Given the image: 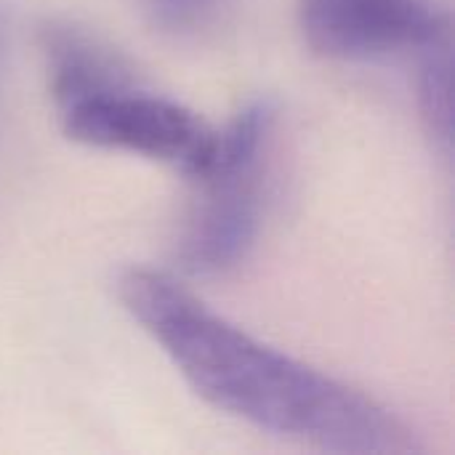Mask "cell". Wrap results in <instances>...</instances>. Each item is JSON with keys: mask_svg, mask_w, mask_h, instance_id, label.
<instances>
[{"mask_svg": "<svg viewBox=\"0 0 455 455\" xmlns=\"http://www.w3.org/2000/svg\"><path fill=\"white\" fill-rule=\"evenodd\" d=\"M123 309L216 411L331 453H419L416 432L371 395L253 339L152 267L117 277Z\"/></svg>", "mask_w": 455, "mask_h": 455, "instance_id": "1", "label": "cell"}, {"mask_svg": "<svg viewBox=\"0 0 455 455\" xmlns=\"http://www.w3.org/2000/svg\"><path fill=\"white\" fill-rule=\"evenodd\" d=\"M61 133L83 147L123 152L197 179L213 160L219 128L192 107L144 85L99 35L48 19L37 35Z\"/></svg>", "mask_w": 455, "mask_h": 455, "instance_id": "2", "label": "cell"}, {"mask_svg": "<svg viewBox=\"0 0 455 455\" xmlns=\"http://www.w3.org/2000/svg\"><path fill=\"white\" fill-rule=\"evenodd\" d=\"M275 125V101L253 99L219 128L211 165L192 179L197 192L176 245V261L187 275H229L253 251L267 208Z\"/></svg>", "mask_w": 455, "mask_h": 455, "instance_id": "3", "label": "cell"}, {"mask_svg": "<svg viewBox=\"0 0 455 455\" xmlns=\"http://www.w3.org/2000/svg\"><path fill=\"white\" fill-rule=\"evenodd\" d=\"M296 19L312 53L355 64L419 56L451 35L440 0H299Z\"/></svg>", "mask_w": 455, "mask_h": 455, "instance_id": "4", "label": "cell"}, {"mask_svg": "<svg viewBox=\"0 0 455 455\" xmlns=\"http://www.w3.org/2000/svg\"><path fill=\"white\" fill-rule=\"evenodd\" d=\"M451 35L432 43L416 56V96L424 128L435 149L451 160L453 101H451Z\"/></svg>", "mask_w": 455, "mask_h": 455, "instance_id": "5", "label": "cell"}, {"mask_svg": "<svg viewBox=\"0 0 455 455\" xmlns=\"http://www.w3.org/2000/svg\"><path fill=\"white\" fill-rule=\"evenodd\" d=\"M131 3L152 27L171 35H187L213 21L227 0H131Z\"/></svg>", "mask_w": 455, "mask_h": 455, "instance_id": "6", "label": "cell"}, {"mask_svg": "<svg viewBox=\"0 0 455 455\" xmlns=\"http://www.w3.org/2000/svg\"><path fill=\"white\" fill-rule=\"evenodd\" d=\"M8 43H11V11H8V3L0 0V88H3V75H5Z\"/></svg>", "mask_w": 455, "mask_h": 455, "instance_id": "7", "label": "cell"}]
</instances>
